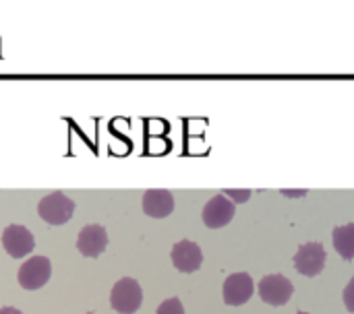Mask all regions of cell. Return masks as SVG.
<instances>
[{"instance_id":"277c9868","label":"cell","mask_w":354,"mask_h":314,"mask_svg":"<svg viewBox=\"0 0 354 314\" xmlns=\"http://www.w3.org/2000/svg\"><path fill=\"white\" fill-rule=\"evenodd\" d=\"M326 248L319 244V242H309V244H303L297 255H295V267L301 275H307V277H315L324 271L326 267Z\"/></svg>"},{"instance_id":"5b68a950","label":"cell","mask_w":354,"mask_h":314,"mask_svg":"<svg viewBox=\"0 0 354 314\" xmlns=\"http://www.w3.org/2000/svg\"><path fill=\"white\" fill-rule=\"evenodd\" d=\"M295 294V286L290 279H286L284 275H266L259 282V296L266 304L272 306H284L290 296Z\"/></svg>"},{"instance_id":"6da1fadb","label":"cell","mask_w":354,"mask_h":314,"mask_svg":"<svg viewBox=\"0 0 354 314\" xmlns=\"http://www.w3.org/2000/svg\"><path fill=\"white\" fill-rule=\"evenodd\" d=\"M37 213L50 226H64L71 222V217L75 213V201L71 197H66L64 193L54 190L39 201Z\"/></svg>"},{"instance_id":"8992f818","label":"cell","mask_w":354,"mask_h":314,"mask_svg":"<svg viewBox=\"0 0 354 314\" xmlns=\"http://www.w3.org/2000/svg\"><path fill=\"white\" fill-rule=\"evenodd\" d=\"M236 213V203L230 201L224 193L216 195L214 199L207 201V205L203 207V224L212 230L224 228L232 222Z\"/></svg>"},{"instance_id":"ac0fdd59","label":"cell","mask_w":354,"mask_h":314,"mask_svg":"<svg viewBox=\"0 0 354 314\" xmlns=\"http://www.w3.org/2000/svg\"><path fill=\"white\" fill-rule=\"evenodd\" d=\"M89 314H91V313H89Z\"/></svg>"},{"instance_id":"9c48e42d","label":"cell","mask_w":354,"mask_h":314,"mask_svg":"<svg viewBox=\"0 0 354 314\" xmlns=\"http://www.w3.org/2000/svg\"><path fill=\"white\" fill-rule=\"evenodd\" d=\"M255 286L249 273H232L224 282V302L228 306H241L247 304L249 298L253 296Z\"/></svg>"},{"instance_id":"3957f363","label":"cell","mask_w":354,"mask_h":314,"mask_svg":"<svg viewBox=\"0 0 354 314\" xmlns=\"http://www.w3.org/2000/svg\"><path fill=\"white\" fill-rule=\"evenodd\" d=\"M52 277V263L48 257H31L19 269V284L25 290H39Z\"/></svg>"},{"instance_id":"ba28073f","label":"cell","mask_w":354,"mask_h":314,"mask_svg":"<svg viewBox=\"0 0 354 314\" xmlns=\"http://www.w3.org/2000/svg\"><path fill=\"white\" fill-rule=\"evenodd\" d=\"M172 265L180 271V273H193L201 267L203 263V253L199 248V244L191 242V240H180L172 246Z\"/></svg>"},{"instance_id":"7c38bea8","label":"cell","mask_w":354,"mask_h":314,"mask_svg":"<svg viewBox=\"0 0 354 314\" xmlns=\"http://www.w3.org/2000/svg\"><path fill=\"white\" fill-rule=\"evenodd\" d=\"M334 248L344 261L354 259V224L340 226L334 230Z\"/></svg>"},{"instance_id":"30bf717a","label":"cell","mask_w":354,"mask_h":314,"mask_svg":"<svg viewBox=\"0 0 354 314\" xmlns=\"http://www.w3.org/2000/svg\"><path fill=\"white\" fill-rule=\"evenodd\" d=\"M108 246V232L102 226H85L77 236V248L83 257L97 259Z\"/></svg>"},{"instance_id":"9a60e30c","label":"cell","mask_w":354,"mask_h":314,"mask_svg":"<svg viewBox=\"0 0 354 314\" xmlns=\"http://www.w3.org/2000/svg\"><path fill=\"white\" fill-rule=\"evenodd\" d=\"M228 199H234V201H239V203H245L249 197H251V190H226L224 193Z\"/></svg>"},{"instance_id":"52a82bcc","label":"cell","mask_w":354,"mask_h":314,"mask_svg":"<svg viewBox=\"0 0 354 314\" xmlns=\"http://www.w3.org/2000/svg\"><path fill=\"white\" fill-rule=\"evenodd\" d=\"M2 246L12 259H23L33 253L35 238L25 226H8L2 232Z\"/></svg>"},{"instance_id":"7a4b0ae2","label":"cell","mask_w":354,"mask_h":314,"mask_svg":"<svg viewBox=\"0 0 354 314\" xmlns=\"http://www.w3.org/2000/svg\"><path fill=\"white\" fill-rule=\"evenodd\" d=\"M143 304V290L137 279L122 277L110 292V306L120 314H135Z\"/></svg>"},{"instance_id":"4fadbf2b","label":"cell","mask_w":354,"mask_h":314,"mask_svg":"<svg viewBox=\"0 0 354 314\" xmlns=\"http://www.w3.org/2000/svg\"><path fill=\"white\" fill-rule=\"evenodd\" d=\"M156 314H185V308H183V302L178 298H168L158 306Z\"/></svg>"},{"instance_id":"8fae6325","label":"cell","mask_w":354,"mask_h":314,"mask_svg":"<svg viewBox=\"0 0 354 314\" xmlns=\"http://www.w3.org/2000/svg\"><path fill=\"white\" fill-rule=\"evenodd\" d=\"M174 211V197L170 190L151 188L143 195V213L156 219L168 217Z\"/></svg>"},{"instance_id":"2e32d148","label":"cell","mask_w":354,"mask_h":314,"mask_svg":"<svg viewBox=\"0 0 354 314\" xmlns=\"http://www.w3.org/2000/svg\"><path fill=\"white\" fill-rule=\"evenodd\" d=\"M0 314H23L19 308H12V306H4L0 308Z\"/></svg>"},{"instance_id":"e0dca14e","label":"cell","mask_w":354,"mask_h":314,"mask_svg":"<svg viewBox=\"0 0 354 314\" xmlns=\"http://www.w3.org/2000/svg\"><path fill=\"white\" fill-rule=\"evenodd\" d=\"M299 314H309V313H299Z\"/></svg>"},{"instance_id":"5bb4252c","label":"cell","mask_w":354,"mask_h":314,"mask_svg":"<svg viewBox=\"0 0 354 314\" xmlns=\"http://www.w3.org/2000/svg\"><path fill=\"white\" fill-rule=\"evenodd\" d=\"M344 304L351 313H354V277L348 282V286L344 290Z\"/></svg>"}]
</instances>
